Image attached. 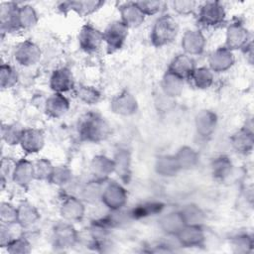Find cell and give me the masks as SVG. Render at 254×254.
I'll return each instance as SVG.
<instances>
[{"instance_id": "6da1fadb", "label": "cell", "mask_w": 254, "mask_h": 254, "mask_svg": "<svg viewBox=\"0 0 254 254\" xmlns=\"http://www.w3.org/2000/svg\"><path fill=\"white\" fill-rule=\"evenodd\" d=\"M77 134L83 142L99 143L109 136L110 128L105 118L100 114L88 112L80 118L77 126Z\"/></svg>"}, {"instance_id": "7a4b0ae2", "label": "cell", "mask_w": 254, "mask_h": 254, "mask_svg": "<svg viewBox=\"0 0 254 254\" xmlns=\"http://www.w3.org/2000/svg\"><path fill=\"white\" fill-rule=\"evenodd\" d=\"M179 33V25L171 15H162L156 19L150 33V41L156 48L173 43Z\"/></svg>"}, {"instance_id": "3957f363", "label": "cell", "mask_w": 254, "mask_h": 254, "mask_svg": "<svg viewBox=\"0 0 254 254\" xmlns=\"http://www.w3.org/2000/svg\"><path fill=\"white\" fill-rule=\"evenodd\" d=\"M128 31L129 28L120 20H115L108 24L102 32L103 43L108 53H115L123 47L128 37Z\"/></svg>"}, {"instance_id": "277c9868", "label": "cell", "mask_w": 254, "mask_h": 254, "mask_svg": "<svg viewBox=\"0 0 254 254\" xmlns=\"http://www.w3.org/2000/svg\"><path fill=\"white\" fill-rule=\"evenodd\" d=\"M226 18L224 6L218 1L204 2L198 9V23L204 27L212 28L221 25Z\"/></svg>"}, {"instance_id": "5b68a950", "label": "cell", "mask_w": 254, "mask_h": 254, "mask_svg": "<svg viewBox=\"0 0 254 254\" xmlns=\"http://www.w3.org/2000/svg\"><path fill=\"white\" fill-rule=\"evenodd\" d=\"M128 200V193L125 188L115 182L107 183L104 186L100 201L111 211H119Z\"/></svg>"}, {"instance_id": "8992f818", "label": "cell", "mask_w": 254, "mask_h": 254, "mask_svg": "<svg viewBox=\"0 0 254 254\" xmlns=\"http://www.w3.org/2000/svg\"><path fill=\"white\" fill-rule=\"evenodd\" d=\"M53 246L59 250H65L73 247L78 241V233L71 224L65 221L55 225L52 234Z\"/></svg>"}, {"instance_id": "52a82bcc", "label": "cell", "mask_w": 254, "mask_h": 254, "mask_svg": "<svg viewBox=\"0 0 254 254\" xmlns=\"http://www.w3.org/2000/svg\"><path fill=\"white\" fill-rule=\"evenodd\" d=\"M41 58L42 51L40 47L30 40L19 43L14 50V60L22 66L35 65L40 62Z\"/></svg>"}, {"instance_id": "ba28073f", "label": "cell", "mask_w": 254, "mask_h": 254, "mask_svg": "<svg viewBox=\"0 0 254 254\" xmlns=\"http://www.w3.org/2000/svg\"><path fill=\"white\" fill-rule=\"evenodd\" d=\"M79 48L87 53H96L103 44V34L97 28L90 24L83 25L78 33Z\"/></svg>"}, {"instance_id": "9c48e42d", "label": "cell", "mask_w": 254, "mask_h": 254, "mask_svg": "<svg viewBox=\"0 0 254 254\" xmlns=\"http://www.w3.org/2000/svg\"><path fill=\"white\" fill-rule=\"evenodd\" d=\"M248 29L240 22H233L226 28L225 47L229 50H242L250 42Z\"/></svg>"}, {"instance_id": "30bf717a", "label": "cell", "mask_w": 254, "mask_h": 254, "mask_svg": "<svg viewBox=\"0 0 254 254\" xmlns=\"http://www.w3.org/2000/svg\"><path fill=\"white\" fill-rule=\"evenodd\" d=\"M60 213L65 221H80L84 217L85 213L84 201L74 195H66L61 202Z\"/></svg>"}, {"instance_id": "8fae6325", "label": "cell", "mask_w": 254, "mask_h": 254, "mask_svg": "<svg viewBox=\"0 0 254 254\" xmlns=\"http://www.w3.org/2000/svg\"><path fill=\"white\" fill-rule=\"evenodd\" d=\"M175 237L183 247H199L205 241V232L202 225L186 224Z\"/></svg>"}, {"instance_id": "7c38bea8", "label": "cell", "mask_w": 254, "mask_h": 254, "mask_svg": "<svg viewBox=\"0 0 254 254\" xmlns=\"http://www.w3.org/2000/svg\"><path fill=\"white\" fill-rule=\"evenodd\" d=\"M110 108L113 113L120 116H132L138 110V102L135 96L128 90L116 94L110 101Z\"/></svg>"}, {"instance_id": "4fadbf2b", "label": "cell", "mask_w": 254, "mask_h": 254, "mask_svg": "<svg viewBox=\"0 0 254 254\" xmlns=\"http://www.w3.org/2000/svg\"><path fill=\"white\" fill-rule=\"evenodd\" d=\"M181 46L184 54L190 57L199 56L204 52L206 39L199 30H188L182 37Z\"/></svg>"}, {"instance_id": "5bb4252c", "label": "cell", "mask_w": 254, "mask_h": 254, "mask_svg": "<svg viewBox=\"0 0 254 254\" xmlns=\"http://www.w3.org/2000/svg\"><path fill=\"white\" fill-rule=\"evenodd\" d=\"M208 67L213 72H224L232 67L235 63V57L231 50L225 46L219 47L208 56Z\"/></svg>"}, {"instance_id": "9a60e30c", "label": "cell", "mask_w": 254, "mask_h": 254, "mask_svg": "<svg viewBox=\"0 0 254 254\" xmlns=\"http://www.w3.org/2000/svg\"><path fill=\"white\" fill-rule=\"evenodd\" d=\"M50 87L56 93L64 94L75 87L73 74L67 67H60L53 71L50 77Z\"/></svg>"}, {"instance_id": "2e32d148", "label": "cell", "mask_w": 254, "mask_h": 254, "mask_svg": "<svg viewBox=\"0 0 254 254\" xmlns=\"http://www.w3.org/2000/svg\"><path fill=\"white\" fill-rule=\"evenodd\" d=\"M19 145L26 154H37L44 148L45 135L40 129L25 128Z\"/></svg>"}, {"instance_id": "e0dca14e", "label": "cell", "mask_w": 254, "mask_h": 254, "mask_svg": "<svg viewBox=\"0 0 254 254\" xmlns=\"http://www.w3.org/2000/svg\"><path fill=\"white\" fill-rule=\"evenodd\" d=\"M19 5L14 2H3L0 6V21L2 33L20 31L18 24Z\"/></svg>"}, {"instance_id": "ac0fdd59", "label": "cell", "mask_w": 254, "mask_h": 254, "mask_svg": "<svg viewBox=\"0 0 254 254\" xmlns=\"http://www.w3.org/2000/svg\"><path fill=\"white\" fill-rule=\"evenodd\" d=\"M217 126V115L208 109L200 110L194 118L195 131L201 138L210 137Z\"/></svg>"}, {"instance_id": "d6986e66", "label": "cell", "mask_w": 254, "mask_h": 254, "mask_svg": "<svg viewBox=\"0 0 254 254\" xmlns=\"http://www.w3.org/2000/svg\"><path fill=\"white\" fill-rule=\"evenodd\" d=\"M103 5H104V2L102 1H87V0L65 1V2H61L59 4V10L62 11L63 13L73 11L81 17H85L95 13Z\"/></svg>"}, {"instance_id": "ffe728a7", "label": "cell", "mask_w": 254, "mask_h": 254, "mask_svg": "<svg viewBox=\"0 0 254 254\" xmlns=\"http://www.w3.org/2000/svg\"><path fill=\"white\" fill-rule=\"evenodd\" d=\"M70 103L68 98L62 93L54 92L48 97L45 103V112L51 118H61L69 110Z\"/></svg>"}, {"instance_id": "44dd1931", "label": "cell", "mask_w": 254, "mask_h": 254, "mask_svg": "<svg viewBox=\"0 0 254 254\" xmlns=\"http://www.w3.org/2000/svg\"><path fill=\"white\" fill-rule=\"evenodd\" d=\"M35 180L33 162L27 159H20L16 162L12 175V181L21 188L29 187Z\"/></svg>"}, {"instance_id": "7402d4cb", "label": "cell", "mask_w": 254, "mask_h": 254, "mask_svg": "<svg viewBox=\"0 0 254 254\" xmlns=\"http://www.w3.org/2000/svg\"><path fill=\"white\" fill-rule=\"evenodd\" d=\"M120 21H122L129 29L137 28L145 21V15L141 12L135 2H125L119 6Z\"/></svg>"}, {"instance_id": "603a6c76", "label": "cell", "mask_w": 254, "mask_h": 254, "mask_svg": "<svg viewBox=\"0 0 254 254\" xmlns=\"http://www.w3.org/2000/svg\"><path fill=\"white\" fill-rule=\"evenodd\" d=\"M232 148L239 154L247 155L252 152L254 146L253 132L247 127H243L236 131L230 137Z\"/></svg>"}, {"instance_id": "cb8c5ba5", "label": "cell", "mask_w": 254, "mask_h": 254, "mask_svg": "<svg viewBox=\"0 0 254 254\" xmlns=\"http://www.w3.org/2000/svg\"><path fill=\"white\" fill-rule=\"evenodd\" d=\"M90 171L94 179L106 181L115 171L113 159L105 155H96L90 162Z\"/></svg>"}, {"instance_id": "d4e9b609", "label": "cell", "mask_w": 254, "mask_h": 254, "mask_svg": "<svg viewBox=\"0 0 254 254\" xmlns=\"http://www.w3.org/2000/svg\"><path fill=\"white\" fill-rule=\"evenodd\" d=\"M17 224L22 229L31 228L40 219V212L35 205L28 201H23L17 206Z\"/></svg>"}, {"instance_id": "484cf974", "label": "cell", "mask_w": 254, "mask_h": 254, "mask_svg": "<svg viewBox=\"0 0 254 254\" xmlns=\"http://www.w3.org/2000/svg\"><path fill=\"white\" fill-rule=\"evenodd\" d=\"M194 68H195V65H194L192 57L183 53V54L177 55L172 60L167 70L177 74L178 76L184 79H188Z\"/></svg>"}, {"instance_id": "4316f807", "label": "cell", "mask_w": 254, "mask_h": 254, "mask_svg": "<svg viewBox=\"0 0 254 254\" xmlns=\"http://www.w3.org/2000/svg\"><path fill=\"white\" fill-rule=\"evenodd\" d=\"M185 86V79L167 70L161 81V88L168 98H175L182 94Z\"/></svg>"}, {"instance_id": "83f0119b", "label": "cell", "mask_w": 254, "mask_h": 254, "mask_svg": "<svg viewBox=\"0 0 254 254\" xmlns=\"http://www.w3.org/2000/svg\"><path fill=\"white\" fill-rule=\"evenodd\" d=\"M114 173L124 183H128L131 177V155L127 149H119L113 157Z\"/></svg>"}, {"instance_id": "f1b7e54d", "label": "cell", "mask_w": 254, "mask_h": 254, "mask_svg": "<svg viewBox=\"0 0 254 254\" xmlns=\"http://www.w3.org/2000/svg\"><path fill=\"white\" fill-rule=\"evenodd\" d=\"M185 225V221L179 210L163 214L159 219V227L170 236H176Z\"/></svg>"}, {"instance_id": "f546056e", "label": "cell", "mask_w": 254, "mask_h": 254, "mask_svg": "<svg viewBox=\"0 0 254 254\" xmlns=\"http://www.w3.org/2000/svg\"><path fill=\"white\" fill-rule=\"evenodd\" d=\"M155 171L159 176L171 178L177 176L182 170L175 155H162L156 160Z\"/></svg>"}, {"instance_id": "4dcf8cb0", "label": "cell", "mask_w": 254, "mask_h": 254, "mask_svg": "<svg viewBox=\"0 0 254 254\" xmlns=\"http://www.w3.org/2000/svg\"><path fill=\"white\" fill-rule=\"evenodd\" d=\"M233 165L227 156H218L211 161L210 172L216 181L226 180L232 173Z\"/></svg>"}, {"instance_id": "1f68e13d", "label": "cell", "mask_w": 254, "mask_h": 254, "mask_svg": "<svg viewBox=\"0 0 254 254\" xmlns=\"http://www.w3.org/2000/svg\"><path fill=\"white\" fill-rule=\"evenodd\" d=\"M188 79L195 88L206 89L212 85L214 75L208 66H200L195 67Z\"/></svg>"}, {"instance_id": "d6a6232c", "label": "cell", "mask_w": 254, "mask_h": 254, "mask_svg": "<svg viewBox=\"0 0 254 254\" xmlns=\"http://www.w3.org/2000/svg\"><path fill=\"white\" fill-rule=\"evenodd\" d=\"M165 204L160 201H147L134 206L129 211V216L132 219H141L150 215L159 214L163 211Z\"/></svg>"}, {"instance_id": "836d02e7", "label": "cell", "mask_w": 254, "mask_h": 254, "mask_svg": "<svg viewBox=\"0 0 254 254\" xmlns=\"http://www.w3.org/2000/svg\"><path fill=\"white\" fill-rule=\"evenodd\" d=\"M177 162L181 170H190L193 169L199 161L198 153L190 146L181 147L175 154Z\"/></svg>"}, {"instance_id": "e575fe53", "label": "cell", "mask_w": 254, "mask_h": 254, "mask_svg": "<svg viewBox=\"0 0 254 254\" xmlns=\"http://www.w3.org/2000/svg\"><path fill=\"white\" fill-rule=\"evenodd\" d=\"M105 181L100 180H92L81 189L80 191V198L83 201L93 203L101 199V194L105 186Z\"/></svg>"}, {"instance_id": "d590c367", "label": "cell", "mask_w": 254, "mask_h": 254, "mask_svg": "<svg viewBox=\"0 0 254 254\" xmlns=\"http://www.w3.org/2000/svg\"><path fill=\"white\" fill-rule=\"evenodd\" d=\"M179 211L185 221V224L203 225V222L205 221V213L196 204H186Z\"/></svg>"}, {"instance_id": "8d00e7d4", "label": "cell", "mask_w": 254, "mask_h": 254, "mask_svg": "<svg viewBox=\"0 0 254 254\" xmlns=\"http://www.w3.org/2000/svg\"><path fill=\"white\" fill-rule=\"evenodd\" d=\"M39 21V16L35 8L31 5L19 6L18 24L20 30H27L35 27Z\"/></svg>"}, {"instance_id": "74e56055", "label": "cell", "mask_w": 254, "mask_h": 254, "mask_svg": "<svg viewBox=\"0 0 254 254\" xmlns=\"http://www.w3.org/2000/svg\"><path fill=\"white\" fill-rule=\"evenodd\" d=\"M73 91H74L77 99L87 105L96 104L101 99L100 91L90 85L79 84L74 87Z\"/></svg>"}, {"instance_id": "f35d334b", "label": "cell", "mask_w": 254, "mask_h": 254, "mask_svg": "<svg viewBox=\"0 0 254 254\" xmlns=\"http://www.w3.org/2000/svg\"><path fill=\"white\" fill-rule=\"evenodd\" d=\"M24 129L22 126H20L19 124L16 123H11V124H5L2 126L1 128V136H2V140L10 145V146H14V145H19Z\"/></svg>"}, {"instance_id": "ab89813d", "label": "cell", "mask_w": 254, "mask_h": 254, "mask_svg": "<svg viewBox=\"0 0 254 254\" xmlns=\"http://www.w3.org/2000/svg\"><path fill=\"white\" fill-rule=\"evenodd\" d=\"M19 80L17 70L9 64H2L0 66V84L3 89L14 87Z\"/></svg>"}, {"instance_id": "60d3db41", "label": "cell", "mask_w": 254, "mask_h": 254, "mask_svg": "<svg viewBox=\"0 0 254 254\" xmlns=\"http://www.w3.org/2000/svg\"><path fill=\"white\" fill-rule=\"evenodd\" d=\"M35 180L37 181H47L49 182L55 166L46 158H41L33 162Z\"/></svg>"}, {"instance_id": "b9f144b4", "label": "cell", "mask_w": 254, "mask_h": 254, "mask_svg": "<svg viewBox=\"0 0 254 254\" xmlns=\"http://www.w3.org/2000/svg\"><path fill=\"white\" fill-rule=\"evenodd\" d=\"M72 181V171L66 166H55L50 183L59 187H65Z\"/></svg>"}, {"instance_id": "7bdbcfd3", "label": "cell", "mask_w": 254, "mask_h": 254, "mask_svg": "<svg viewBox=\"0 0 254 254\" xmlns=\"http://www.w3.org/2000/svg\"><path fill=\"white\" fill-rule=\"evenodd\" d=\"M230 243L233 251L237 253H247L253 248V238L247 233H241L233 236Z\"/></svg>"}, {"instance_id": "ee69618b", "label": "cell", "mask_w": 254, "mask_h": 254, "mask_svg": "<svg viewBox=\"0 0 254 254\" xmlns=\"http://www.w3.org/2000/svg\"><path fill=\"white\" fill-rule=\"evenodd\" d=\"M6 249L11 254H26L32 251V245L26 237L19 235L6 246Z\"/></svg>"}, {"instance_id": "f6af8a7d", "label": "cell", "mask_w": 254, "mask_h": 254, "mask_svg": "<svg viewBox=\"0 0 254 254\" xmlns=\"http://www.w3.org/2000/svg\"><path fill=\"white\" fill-rule=\"evenodd\" d=\"M17 206L10 202H2L0 205V221L1 224H17Z\"/></svg>"}, {"instance_id": "bcb514c9", "label": "cell", "mask_w": 254, "mask_h": 254, "mask_svg": "<svg viewBox=\"0 0 254 254\" xmlns=\"http://www.w3.org/2000/svg\"><path fill=\"white\" fill-rule=\"evenodd\" d=\"M135 3L145 16H152L160 13L166 5L163 1H137Z\"/></svg>"}, {"instance_id": "7dc6e473", "label": "cell", "mask_w": 254, "mask_h": 254, "mask_svg": "<svg viewBox=\"0 0 254 254\" xmlns=\"http://www.w3.org/2000/svg\"><path fill=\"white\" fill-rule=\"evenodd\" d=\"M174 11L183 16H188L190 14H192L196 7V2L191 0H177L173 1L172 3Z\"/></svg>"}, {"instance_id": "c3c4849f", "label": "cell", "mask_w": 254, "mask_h": 254, "mask_svg": "<svg viewBox=\"0 0 254 254\" xmlns=\"http://www.w3.org/2000/svg\"><path fill=\"white\" fill-rule=\"evenodd\" d=\"M15 165L16 161H12L9 158H3L1 161V177L5 178L7 181L9 178L12 180Z\"/></svg>"}]
</instances>
